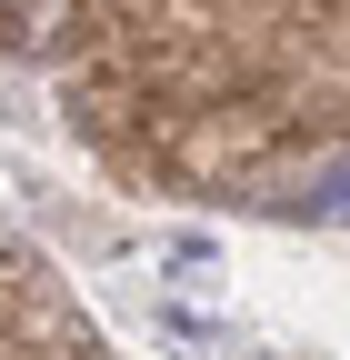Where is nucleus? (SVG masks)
I'll return each mask as SVG.
<instances>
[{"label":"nucleus","instance_id":"f257e3e1","mask_svg":"<svg viewBox=\"0 0 350 360\" xmlns=\"http://www.w3.org/2000/svg\"><path fill=\"white\" fill-rule=\"evenodd\" d=\"M300 200H311L320 220H350V160H330V170H311V191H300Z\"/></svg>","mask_w":350,"mask_h":360}]
</instances>
